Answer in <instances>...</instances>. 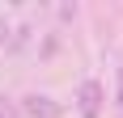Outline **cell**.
Here are the masks:
<instances>
[{
    "instance_id": "1",
    "label": "cell",
    "mask_w": 123,
    "mask_h": 118,
    "mask_svg": "<svg viewBox=\"0 0 123 118\" xmlns=\"http://www.w3.org/2000/svg\"><path fill=\"white\" fill-rule=\"evenodd\" d=\"M102 101H106L102 80L85 76V80H81V89H76V114H81V118H98V114H102Z\"/></svg>"
},
{
    "instance_id": "2",
    "label": "cell",
    "mask_w": 123,
    "mask_h": 118,
    "mask_svg": "<svg viewBox=\"0 0 123 118\" xmlns=\"http://www.w3.org/2000/svg\"><path fill=\"white\" fill-rule=\"evenodd\" d=\"M17 110H21V114H30V118H55V101H51L47 93H25Z\"/></svg>"
},
{
    "instance_id": "3",
    "label": "cell",
    "mask_w": 123,
    "mask_h": 118,
    "mask_svg": "<svg viewBox=\"0 0 123 118\" xmlns=\"http://www.w3.org/2000/svg\"><path fill=\"white\" fill-rule=\"evenodd\" d=\"M0 118H21V110H17V101H0Z\"/></svg>"
},
{
    "instance_id": "4",
    "label": "cell",
    "mask_w": 123,
    "mask_h": 118,
    "mask_svg": "<svg viewBox=\"0 0 123 118\" xmlns=\"http://www.w3.org/2000/svg\"><path fill=\"white\" fill-rule=\"evenodd\" d=\"M119 106H123V68H119Z\"/></svg>"
}]
</instances>
